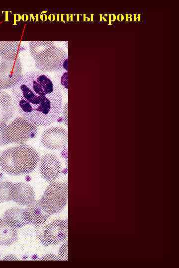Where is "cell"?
Masks as SVG:
<instances>
[{"label":"cell","mask_w":179,"mask_h":268,"mask_svg":"<svg viewBox=\"0 0 179 268\" xmlns=\"http://www.w3.org/2000/svg\"><path fill=\"white\" fill-rule=\"evenodd\" d=\"M16 110L36 126L49 125L60 116L62 106L61 88L44 72L31 70L23 74L11 88Z\"/></svg>","instance_id":"cell-1"},{"label":"cell","mask_w":179,"mask_h":268,"mask_svg":"<svg viewBox=\"0 0 179 268\" xmlns=\"http://www.w3.org/2000/svg\"><path fill=\"white\" fill-rule=\"evenodd\" d=\"M29 49L39 71L57 72L68 70V55L53 42H30Z\"/></svg>","instance_id":"cell-2"},{"label":"cell","mask_w":179,"mask_h":268,"mask_svg":"<svg viewBox=\"0 0 179 268\" xmlns=\"http://www.w3.org/2000/svg\"><path fill=\"white\" fill-rule=\"evenodd\" d=\"M39 161V154L34 148L21 144L2 152L0 156V168L9 175H24L33 171Z\"/></svg>","instance_id":"cell-3"},{"label":"cell","mask_w":179,"mask_h":268,"mask_svg":"<svg viewBox=\"0 0 179 268\" xmlns=\"http://www.w3.org/2000/svg\"><path fill=\"white\" fill-rule=\"evenodd\" d=\"M68 186L67 182H52L39 200L43 207L51 214L60 212L67 203Z\"/></svg>","instance_id":"cell-4"},{"label":"cell","mask_w":179,"mask_h":268,"mask_svg":"<svg viewBox=\"0 0 179 268\" xmlns=\"http://www.w3.org/2000/svg\"><path fill=\"white\" fill-rule=\"evenodd\" d=\"M38 132L36 125L22 117L14 119L5 129V138L8 144H22L34 138Z\"/></svg>","instance_id":"cell-5"},{"label":"cell","mask_w":179,"mask_h":268,"mask_svg":"<svg viewBox=\"0 0 179 268\" xmlns=\"http://www.w3.org/2000/svg\"><path fill=\"white\" fill-rule=\"evenodd\" d=\"M36 227V234L44 246L55 245L68 237V220L57 219L47 225Z\"/></svg>","instance_id":"cell-6"},{"label":"cell","mask_w":179,"mask_h":268,"mask_svg":"<svg viewBox=\"0 0 179 268\" xmlns=\"http://www.w3.org/2000/svg\"><path fill=\"white\" fill-rule=\"evenodd\" d=\"M22 68L19 57L1 59L0 62V82L2 89L11 88L20 80Z\"/></svg>","instance_id":"cell-7"},{"label":"cell","mask_w":179,"mask_h":268,"mask_svg":"<svg viewBox=\"0 0 179 268\" xmlns=\"http://www.w3.org/2000/svg\"><path fill=\"white\" fill-rule=\"evenodd\" d=\"M41 141L43 145L49 149L59 150L68 143V132L62 127H51L42 134Z\"/></svg>","instance_id":"cell-8"},{"label":"cell","mask_w":179,"mask_h":268,"mask_svg":"<svg viewBox=\"0 0 179 268\" xmlns=\"http://www.w3.org/2000/svg\"><path fill=\"white\" fill-rule=\"evenodd\" d=\"M39 171L42 177L48 182H54L61 172V164L57 157L46 154L40 159Z\"/></svg>","instance_id":"cell-9"},{"label":"cell","mask_w":179,"mask_h":268,"mask_svg":"<svg viewBox=\"0 0 179 268\" xmlns=\"http://www.w3.org/2000/svg\"><path fill=\"white\" fill-rule=\"evenodd\" d=\"M10 197L11 201L21 205H28L35 201V192L29 185L23 183H13Z\"/></svg>","instance_id":"cell-10"},{"label":"cell","mask_w":179,"mask_h":268,"mask_svg":"<svg viewBox=\"0 0 179 268\" xmlns=\"http://www.w3.org/2000/svg\"><path fill=\"white\" fill-rule=\"evenodd\" d=\"M28 224L36 227L44 225L51 214L41 205L39 201H34L24 210Z\"/></svg>","instance_id":"cell-11"},{"label":"cell","mask_w":179,"mask_h":268,"mask_svg":"<svg viewBox=\"0 0 179 268\" xmlns=\"http://www.w3.org/2000/svg\"><path fill=\"white\" fill-rule=\"evenodd\" d=\"M16 108L12 97L7 93L0 92V123H6L11 119Z\"/></svg>","instance_id":"cell-12"},{"label":"cell","mask_w":179,"mask_h":268,"mask_svg":"<svg viewBox=\"0 0 179 268\" xmlns=\"http://www.w3.org/2000/svg\"><path fill=\"white\" fill-rule=\"evenodd\" d=\"M3 219L15 229L21 228L28 224L24 210L17 207L7 209L3 214Z\"/></svg>","instance_id":"cell-13"},{"label":"cell","mask_w":179,"mask_h":268,"mask_svg":"<svg viewBox=\"0 0 179 268\" xmlns=\"http://www.w3.org/2000/svg\"><path fill=\"white\" fill-rule=\"evenodd\" d=\"M24 50L18 41H0V56L2 59H14L18 58L20 53Z\"/></svg>","instance_id":"cell-14"},{"label":"cell","mask_w":179,"mask_h":268,"mask_svg":"<svg viewBox=\"0 0 179 268\" xmlns=\"http://www.w3.org/2000/svg\"><path fill=\"white\" fill-rule=\"evenodd\" d=\"M17 238V232L15 228L8 224L3 218L0 219V245L10 246Z\"/></svg>","instance_id":"cell-15"},{"label":"cell","mask_w":179,"mask_h":268,"mask_svg":"<svg viewBox=\"0 0 179 268\" xmlns=\"http://www.w3.org/2000/svg\"><path fill=\"white\" fill-rule=\"evenodd\" d=\"M12 184L8 181H0V202L11 201L10 192Z\"/></svg>","instance_id":"cell-16"},{"label":"cell","mask_w":179,"mask_h":268,"mask_svg":"<svg viewBox=\"0 0 179 268\" xmlns=\"http://www.w3.org/2000/svg\"><path fill=\"white\" fill-rule=\"evenodd\" d=\"M58 74V83L61 88L63 87L66 90L68 88V72L66 70L57 72Z\"/></svg>","instance_id":"cell-17"},{"label":"cell","mask_w":179,"mask_h":268,"mask_svg":"<svg viewBox=\"0 0 179 268\" xmlns=\"http://www.w3.org/2000/svg\"><path fill=\"white\" fill-rule=\"evenodd\" d=\"M58 259L59 260L66 261L68 260V243L67 241L63 244L59 250Z\"/></svg>","instance_id":"cell-18"},{"label":"cell","mask_w":179,"mask_h":268,"mask_svg":"<svg viewBox=\"0 0 179 268\" xmlns=\"http://www.w3.org/2000/svg\"><path fill=\"white\" fill-rule=\"evenodd\" d=\"M7 125L5 123H0V146L7 144L5 138V132Z\"/></svg>","instance_id":"cell-19"},{"label":"cell","mask_w":179,"mask_h":268,"mask_svg":"<svg viewBox=\"0 0 179 268\" xmlns=\"http://www.w3.org/2000/svg\"><path fill=\"white\" fill-rule=\"evenodd\" d=\"M68 105L67 103L65 104L64 106H63V108L60 114L61 115V118L63 120V122L67 125V120H68Z\"/></svg>","instance_id":"cell-20"},{"label":"cell","mask_w":179,"mask_h":268,"mask_svg":"<svg viewBox=\"0 0 179 268\" xmlns=\"http://www.w3.org/2000/svg\"><path fill=\"white\" fill-rule=\"evenodd\" d=\"M41 260H59L54 255L48 254L44 256Z\"/></svg>","instance_id":"cell-21"},{"label":"cell","mask_w":179,"mask_h":268,"mask_svg":"<svg viewBox=\"0 0 179 268\" xmlns=\"http://www.w3.org/2000/svg\"><path fill=\"white\" fill-rule=\"evenodd\" d=\"M108 17H109V24H111V15H108Z\"/></svg>","instance_id":"cell-22"},{"label":"cell","mask_w":179,"mask_h":268,"mask_svg":"<svg viewBox=\"0 0 179 268\" xmlns=\"http://www.w3.org/2000/svg\"><path fill=\"white\" fill-rule=\"evenodd\" d=\"M120 15H121V14L118 15L117 16V18H116L117 19V20H118V21H120Z\"/></svg>","instance_id":"cell-23"},{"label":"cell","mask_w":179,"mask_h":268,"mask_svg":"<svg viewBox=\"0 0 179 268\" xmlns=\"http://www.w3.org/2000/svg\"><path fill=\"white\" fill-rule=\"evenodd\" d=\"M134 21H137V14H134Z\"/></svg>","instance_id":"cell-24"},{"label":"cell","mask_w":179,"mask_h":268,"mask_svg":"<svg viewBox=\"0 0 179 268\" xmlns=\"http://www.w3.org/2000/svg\"><path fill=\"white\" fill-rule=\"evenodd\" d=\"M120 16H121L120 21H122L124 19V15L121 14Z\"/></svg>","instance_id":"cell-25"},{"label":"cell","mask_w":179,"mask_h":268,"mask_svg":"<svg viewBox=\"0 0 179 268\" xmlns=\"http://www.w3.org/2000/svg\"><path fill=\"white\" fill-rule=\"evenodd\" d=\"M138 21H140L141 20V18H140V14H138Z\"/></svg>","instance_id":"cell-26"},{"label":"cell","mask_w":179,"mask_h":268,"mask_svg":"<svg viewBox=\"0 0 179 268\" xmlns=\"http://www.w3.org/2000/svg\"><path fill=\"white\" fill-rule=\"evenodd\" d=\"M128 16H129V14H126V21H128Z\"/></svg>","instance_id":"cell-27"},{"label":"cell","mask_w":179,"mask_h":268,"mask_svg":"<svg viewBox=\"0 0 179 268\" xmlns=\"http://www.w3.org/2000/svg\"><path fill=\"white\" fill-rule=\"evenodd\" d=\"M2 88H1V84H0V92L1 91V90H2Z\"/></svg>","instance_id":"cell-28"}]
</instances>
